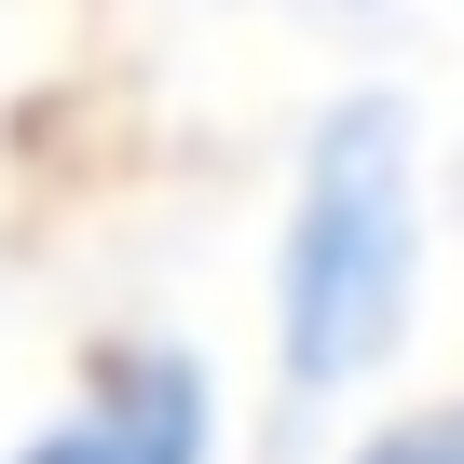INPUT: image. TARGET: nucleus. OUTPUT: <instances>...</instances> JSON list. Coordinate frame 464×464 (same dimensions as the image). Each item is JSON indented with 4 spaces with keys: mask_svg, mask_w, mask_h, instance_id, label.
I'll return each mask as SVG.
<instances>
[{
    "mask_svg": "<svg viewBox=\"0 0 464 464\" xmlns=\"http://www.w3.org/2000/svg\"><path fill=\"white\" fill-rule=\"evenodd\" d=\"M14 464H205V369L191 355H110L69 423H42Z\"/></svg>",
    "mask_w": 464,
    "mask_h": 464,
    "instance_id": "nucleus-2",
    "label": "nucleus"
},
{
    "mask_svg": "<svg viewBox=\"0 0 464 464\" xmlns=\"http://www.w3.org/2000/svg\"><path fill=\"white\" fill-rule=\"evenodd\" d=\"M355 464H464V410H423V423H382Z\"/></svg>",
    "mask_w": 464,
    "mask_h": 464,
    "instance_id": "nucleus-3",
    "label": "nucleus"
},
{
    "mask_svg": "<svg viewBox=\"0 0 464 464\" xmlns=\"http://www.w3.org/2000/svg\"><path fill=\"white\" fill-rule=\"evenodd\" d=\"M410 274H423V205H410V110L396 96H342L301 150V205H287V396H342L396 355L410 328Z\"/></svg>",
    "mask_w": 464,
    "mask_h": 464,
    "instance_id": "nucleus-1",
    "label": "nucleus"
}]
</instances>
